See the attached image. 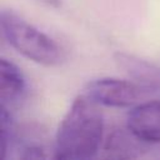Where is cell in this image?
<instances>
[{
  "label": "cell",
  "instance_id": "obj_1",
  "mask_svg": "<svg viewBox=\"0 0 160 160\" xmlns=\"http://www.w3.org/2000/svg\"><path fill=\"white\" fill-rule=\"evenodd\" d=\"M102 136L104 116L99 104L86 94L79 95L59 124L52 156L60 160L91 159L99 152Z\"/></svg>",
  "mask_w": 160,
  "mask_h": 160
},
{
  "label": "cell",
  "instance_id": "obj_2",
  "mask_svg": "<svg viewBox=\"0 0 160 160\" xmlns=\"http://www.w3.org/2000/svg\"><path fill=\"white\" fill-rule=\"evenodd\" d=\"M0 26L8 44L26 59L42 65L58 66L64 59L62 48L46 32L10 9H2Z\"/></svg>",
  "mask_w": 160,
  "mask_h": 160
},
{
  "label": "cell",
  "instance_id": "obj_3",
  "mask_svg": "<svg viewBox=\"0 0 160 160\" xmlns=\"http://www.w3.org/2000/svg\"><path fill=\"white\" fill-rule=\"evenodd\" d=\"M142 90L139 84L118 78H99L85 86V94L91 100L108 108H130L136 104Z\"/></svg>",
  "mask_w": 160,
  "mask_h": 160
},
{
  "label": "cell",
  "instance_id": "obj_4",
  "mask_svg": "<svg viewBox=\"0 0 160 160\" xmlns=\"http://www.w3.org/2000/svg\"><path fill=\"white\" fill-rule=\"evenodd\" d=\"M129 131L145 144L160 142V99L140 102L131 108L126 118Z\"/></svg>",
  "mask_w": 160,
  "mask_h": 160
},
{
  "label": "cell",
  "instance_id": "obj_5",
  "mask_svg": "<svg viewBox=\"0 0 160 160\" xmlns=\"http://www.w3.org/2000/svg\"><path fill=\"white\" fill-rule=\"evenodd\" d=\"M114 60L144 90L160 91V68L158 65L122 51L115 52Z\"/></svg>",
  "mask_w": 160,
  "mask_h": 160
},
{
  "label": "cell",
  "instance_id": "obj_6",
  "mask_svg": "<svg viewBox=\"0 0 160 160\" xmlns=\"http://www.w3.org/2000/svg\"><path fill=\"white\" fill-rule=\"evenodd\" d=\"M26 79L21 69L8 59L0 60V100L1 105L10 109L25 96Z\"/></svg>",
  "mask_w": 160,
  "mask_h": 160
},
{
  "label": "cell",
  "instance_id": "obj_7",
  "mask_svg": "<svg viewBox=\"0 0 160 160\" xmlns=\"http://www.w3.org/2000/svg\"><path fill=\"white\" fill-rule=\"evenodd\" d=\"M145 142L135 138L129 129L114 131L105 142L104 151L108 158L115 159H130L141 154Z\"/></svg>",
  "mask_w": 160,
  "mask_h": 160
},
{
  "label": "cell",
  "instance_id": "obj_8",
  "mask_svg": "<svg viewBox=\"0 0 160 160\" xmlns=\"http://www.w3.org/2000/svg\"><path fill=\"white\" fill-rule=\"evenodd\" d=\"M42 1L48 2V4H49V5H51V6H59V5L61 4V1H60V0H42Z\"/></svg>",
  "mask_w": 160,
  "mask_h": 160
}]
</instances>
